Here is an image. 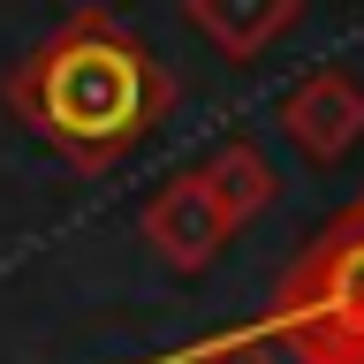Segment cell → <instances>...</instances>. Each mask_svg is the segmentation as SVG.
I'll list each match as a JSON object with an SVG mask.
<instances>
[{
    "instance_id": "1",
    "label": "cell",
    "mask_w": 364,
    "mask_h": 364,
    "mask_svg": "<svg viewBox=\"0 0 364 364\" xmlns=\"http://www.w3.org/2000/svg\"><path fill=\"white\" fill-rule=\"evenodd\" d=\"M175 84L122 16L76 8L8 68V114L76 175H107L167 122Z\"/></svg>"
},
{
    "instance_id": "2",
    "label": "cell",
    "mask_w": 364,
    "mask_h": 364,
    "mask_svg": "<svg viewBox=\"0 0 364 364\" xmlns=\"http://www.w3.org/2000/svg\"><path fill=\"white\" fill-rule=\"evenodd\" d=\"M266 326L304 364H349L364 349V198L304 243L266 304Z\"/></svg>"
},
{
    "instance_id": "3",
    "label": "cell",
    "mask_w": 364,
    "mask_h": 364,
    "mask_svg": "<svg viewBox=\"0 0 364 364\" xmlns=\"http://www.w3.org/2000/svg\"><path fill=\"white\" fill-rule=\"evenodd\" d=\"M144 243H152V258L167 273H205L235 243V220H228V205L213 198L205 167H182V175H167V190L144 198Z\"/></svg>"
},
{
    "instance_id": "4",
    "label": "cell",
    "mask_w": 364,
    "mask_h": 364,
    "mask_svg": "<svg viewBox=\"0 0 364 364\" xmlns=\"http://www.w3.org/2000/svg\"><path fill=\"white\" fill-rule=\"evenodd\" d=\"M273 122H281V136H289L304 159L334 167V159H349L364 144V84L349 68H311L304 84L281 91Z\"/></svg>"
},
{
    "instance_id": "5",
    "label": "cell",
    "mask_w": 364,
    "mask_h": 364,
    "mask_svg": "<svg viewBox=\"0 0 364 364\" xmlns=\"http://www.w3.org/2000/svg\"><path fill=\"white\" fill-rule=\"evenodd\" d=\"M182 16L198 23V38L228 61H258L273 38H289L304 0H182Z\"/></svg>"
},
{
    "instance_id": "6",
    "label": "cell",
    "mask_w": 364,
    "mask_h": 364,
    "mask_svg": "<svg viewBox=\"0 0 364 364\" xmlns=\"http://www.w3.org/2000/svg\"><path fill=\"white\" fill-rule=\"evenodd\" d=\"M198 167H205V182H213V198L228 205L235 235H243V228H250V220H258V213L273 205V190H281V182H273V159L258 152L250 136H228V144H213V152H205Z\"/></svg>"
},
{
    "instance_id": "7",
    "label": "cell",
    "mask_w": 364,
    "mask_h": 364,
    "mask_svg": "<svg viewBox=\"0 0 364 364\" xmlns=\"http://www.w3.org/2000/svg\"><path fill=\"white\" fill-rule=\"evenodd\" d=\"M167 364H281V334L258 318V326L213 334V341H198V349H182V357H167Z\"/></svg>"
},
{
    "instance_id": "8",
    "label": "cell",
    "mask_w": 364,
    "mask_h": 364,
    "mask_svg": "<svg viewBox=\"0 0 364 364\" xmlns=\"http://www.w3.org/2000/svg\"><path fill=\"white\" fill-rule=\"evenodd\" d=\"M349 364H364V349H357V357H349Z\"/></svg>"
}]
</instances>
